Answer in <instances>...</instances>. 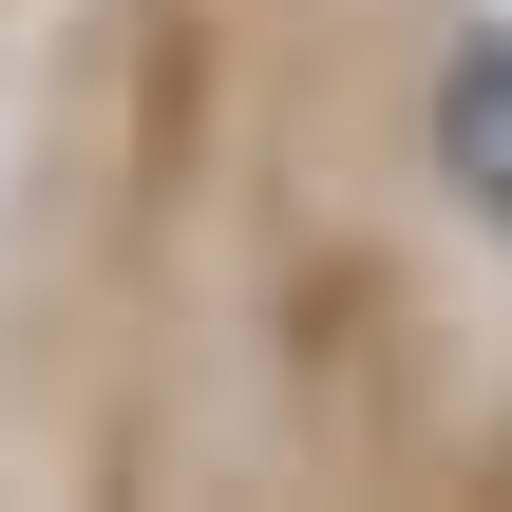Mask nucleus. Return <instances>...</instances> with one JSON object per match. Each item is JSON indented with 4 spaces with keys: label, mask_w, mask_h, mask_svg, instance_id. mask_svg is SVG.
<instances>
[{
    "label": "nucleus",
    "mask_w": 512,
    "mask_h": 512,
    "mask_svg": "<svg viewBox=\"0 0 512 512\" xmlns=\"http://www.w3.org/2000/svg\"><path fill=\"white\" fill-rule=\"evenodd\" d=\"M437 171H456V190L512 228V38H494V19L437 57Z\"/></svg>",
    "instance_id": "f257e3e1"
}]
</instances>
